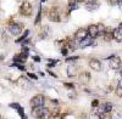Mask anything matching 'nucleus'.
<instances>
[{"label": "nucleus", "mask_w": 122, "mask_h": 119, "mask_svg": "<svg viewBox=\"0 0 122 119\" xmlns=\"http://www.w3.org/2000/svg\"><path fill=\"white\" fill-rule=\"evenodd\" d=\"M30 114L36 119H50L51 118V110L46 108L45 106L44 107H36V108H32Z\"/></svg>", "instance_id": "1"}, {"label": "nucleus", "mask_w": 122, "mask_h": 119, "mask_svg": "<svg viewBox=\"0 0 122 119\" xmlns=\"http://www.w3.org/2000/svg\"><path fill=\"white\" fill-rule=\"evenodd\" d=\"M18 12L21 16H25V17H30L33 14V7H32V4H30L29 1H27V0H25V1L21 3V5H20V9H18Z\"/></svg>", "instance_id": "2"}, {"label": "nucleus", "mask_w": 122, "mask_h": 119, "mask_svg": "<svg viewBox=\"0 0 122 119\" xmlns=\"http://www.w3.org/2000/svg\"><path fill=\"white\" fill-rule=\"evenodd\" d=\"M23 23L22 22H17V23H10L9 24V33L14 35V37H18V35H21L22 34V31H23Z\"/></svg>", "instance_id": "3"}, {"label": "nucleus", "mask_w": 122, "mask_h": 119, "mask_svg": "<svg viewBox=\"0 0 122 119\" xmlns=\"http://www.w3.org/2000/svg\"><path fill=\"white\" fill-rule=\"evenodd\" d=\"M29 105L32 108H36V107H44L45 106V96L43 94H38V95H34L29 101Z\"/></svg>", "instance_id": "4"}, {"label": "nucleus", "mask_w": 122, "mask_h": 119, "mask_svg": "<svg viewBox=\"0 0 122 119\" xmlns=\"http://www.w3.org/2000/svg\"><path fill=\"white\" fill-rule=\"evenodd\" d=\"M48 18L51 22H60L61 21V14H60L59 7H56V6L50 7L48 11Z\"/></svg>", "instance_id": "5"}, {"label": "nucleus", "mask_w": 122, "mask_h": 119, "mask_svg": "<svg viewBox=\"0 0 122 119\" xmlns=\"http://www.w3.org/2000/svg\"><path fill=\"white\" fill-rule=\"evenodd\" d=\"M122 66V61H121V58L118 56H115V55H111L109 57V67L111 69H120Z\"/></svg>", "instance_id": "6"}, {"label": "nucleus", "mask_w": 122, "mask_h": 119, "mask_svg": "<svg viewBox=\"0 0 122 119\" xmlns=\"http://www.w3.org/2000/svg\"><path fill=\"white\" fill-rule=\"evenodd\" d=\"M88 64H89L90 69L93 72H101V69H103V66H101L100 60H98V58H89Z\"/></svg>", "instance_id": "7"}, {"label": "nucleus", "mask_w": 122, "mask_h": 119, "mask_svg": "<svg viewBox=\"0 0 122 119\" xmlns=\"http://www.w3.org/2000/svg\"><path fill=\"white\" fill-rule=\"evenodd\" d=\"M87 32H88V37H90L92 39L99 38V29L97 24H89L87 27Z\"/></svg>", "instance_id": "8"}, {"label": "nucleus", "mask_w": 122, "mask_h": 119, "mask_svg": "<svg viewBox=\"0 0 122 119\" xmlns=\"http://www.w3.org/2000/svg\"><path fill=\"white\" fill-rule=\"evenodd\" d=\"M99 6L100 4L98 0H86V3H84V7L88 11H95V10L99 9Z\"/></svg>", "instance_id": "9"}, {"label": "nucleus", "mask_w": 122, "mask_h": 119, "mask_svg": "<svg viewBox=\"0 0 122 119\" xmlns=\"http://www.w3.org/2000/svg\"><path fill=\"white\" fill-rule=\"evenodd\" d=\"M97 43H95V39H92L90 37H87L86 39L79 41V49H86L88 46H95Z\"/></svg>", "instance_id": "10"}, {"label": "nucleus", "mask_w": 122, "mask_h": 119, "mask_svg": "<svg viewBox=\"0 0 122 119\" xmlns=\"http://www.w3.org/2000/svg\"><path fill=\"white\" fill-rule=\"evenodd\" d=\"M87 37H88L87 28H79V29H77V32L75 33V39L77 41L83 40V39H86Z\"/></svg>", "instance_id": "11"}, {"label": "nucleus", "mask_w": 122, "mask_h": 119, "mask_svg": "<svg viewBox=\"0 0 122 119\" xmlns=\"http://www.w3.org/2000/svg\"><path fill=\"white\" fill-rule=\"evenodd\" d=\"M78 77H79V82H81V83H83V84H88V83L90 82V78H92L90 73L87 72V71L81 72Z\"/></svg>", "instance_id": "12"}, {"label": "nucleus", "mask_w": 122, "mask_h": 119, "mask_svg": "<svg viewBox=\"0 0 122 119\" xmlns=\"http://www.w3.org/2000/svg\"><path fill=\"white\" fill-rule=\"evenodd\" d=\"M112 35H114V40H116L117 43H122V29L120 27L112 29Z\"/></svg>", "instance_id": "13"}, {"label": "nucleus", "mask_w": 122, "mask_h": 119, "mask_svg": "<svg viewBox=\"0 0 122 119\" xmlns=\"http://www.w3.org/2000/svg\"><path fill=\"white\" fill-rule=\"evenodd\" d=\"M103 39H104V41H106V43L111 41V40L114 39V35H112V28H111V27H106L105 32H104V35H103Z\"/></svg>", "instance_id": "14"}, {"label": "nucleus", "mask_w": 122, "mask_h": 119, "mask_svg": "<svg viewBox=\"0 0 122 119\" xmlns=\"http://www.w3.org/2000/svg\"><path fill=\"white\" fill-rule=\"evenodd\" d=\"M78 68L76 67V66H72V64H70L68 67H67V77L68 78H73V77H76L78 73Z\"/></svg>", "instance_id": "15"}, {"label": "nucleus", "mask_w": 122, "mask_h": 119, "mask_svg": "<svg viewBox=\"0 0 122 119\" xmlns=\"http://www.w3.org/2000/svg\"><path fill=\"white\" fill-rule=\"evenodd\" d=\"M10 107H11V108H15V110L17 111V113L20 114V115H21V117H23L25 115V111H23V108H22V106L21 105H18V103H10Z\"/></svg>", "instance_id": "16"}, {"label": "nucleus", "mask_w": 122, "mask_h": 119, "mask_svg": "<svg viewBox=\"0 0 122 119\" xmlns=\"http://www.w3.org/2000/svg\"><path fill=\"white\" fill-rule=\"evenodd\" d=\"M18 85L22 86V87H29V80L25 77H21L18 79Z\"/></svg>", "instance_id": "17"}, {"label": "nucleus", "mask_w": 122, "mask_h": 119, "mask_svg": "<svg viewBox=\"0 0 122 119\" xmlns=\"http://www.w3.org/2000/svg\"><path fill=\"white\" fill-rule=\"evenodd\" d=\"M48 35H49V27L45 26L39 33V39H45V38H48Z\"/></svg>", "instance_id": "18"}, {"label": "nucleus", "mask_w": 122, "mask_h": 119, "mask_svg": "<svg viewBox=\"0 0 122 119\" xmlns=\"http://www.w3.org/2000/svg\"><path fill=\"white\" fill-rule=\"evenodd\" d=\"M28 35H29V31H28V29H26L25 33H23V34H21V37H20V38L17 39V40H16V43H23L25 40H27Z\"/></svg>", "instance_id": "19"}, {"label": "nucleus", "mask_w": 122, "mask_h": 119, "mask_svg": "<svg viewBox=\"0 0 122 119\" xmlns=\"http://www.w3.org/2000/svg\"><path fill=\"white\" fill-rule=\"evenodd\" d=\"M40 21H42V6H39V9H38V14H37V17L34 19V24L36 26L40 24Z\"/></svg>", "instance_id": "20"}, {"label": "nucleus", "mask_w": 122, "mask_h": 119, "mask_svg": "<svg viewBox=\"0 0 122 119\" xmlns=\"http://www.w3.org/2000/svg\"><path fill=\"white\" fill-rule=\"evenodd\" d=\"M76 9H78L77 3H68V14L72 11V10H76Z\"/></svg>", "instance_id": "21"}, {"label": "nucleus", "mask_w": 122, "mask_h": 119, "mask_svg": "<svg viewBox=\"0 0 122 119\" xmlns=\"http://www.w3.org/2000/svg\"><path fill=\"white\" fill-rule=\"evenodd\" d=\"M79 60V56H71V57H67L66 58V62H75V61H78Z\"/></svg>", "instance_id": "22"}, {"label": "nucleus", "mask_w": 122, "mask_h": 119, "mask_svg": "<svg viewBox=\"0 0 122 119\" xmlns=\"http://www.w3.org/2000/svg\"><path fill=\"white\" fill-rule=\"evenodd\" d=\"M27 77L30 78V79H33V80H38V77H37V74H34V73L28 72V73H27Z\"/></svg>", "instance_id": "23"}, {"label": "nucleus", "mask_w": 122, "mask_h": 119, "mask_svg": "<svg viewBox=\"0 0 122 119\" xmlns=\"http://www.w3.org/2000/svg\"><path fill=\"white\" fill-rule=\"evenodd\" d=\"M116 95H117L118 97H122V87L118 86V85H117V87H116Z\"/></svg>", "instance_id": "24"}, {"label": "nucleus", "mask_w": 122, "mask_h": 119, "mask_svg": "<svg viewBox=\"0 0 122 119\" xmlns=\"http://www.w3.org/2000/svg\"><path fill=\"white\" fill-rule=\"evenodd\" d=\"M49 66L51 67V66H55V64H57V62H59V60H49Z\"/></svg>", "instance_id": "25"}, {"label": "nucleus", "mask_w": 122, "mask_h": 119, "mask_svg": "<svg viewBox=\"0 0 122 119\" xmlns=\"http://www.w3.org/2000/svg\"><path fill=\"white\" fill-rule=\"evenodd\" d=\"M117 3H118V0H107V4L109 5H112V6L117 5Z\"/></svg>", "instance_id": "26"}, {"label": "nucleus", "mask_w": 122, "mask_h": 119, "mask_svg": "<svg viewBox=\"0 0 122 119\" xmlns=\"http://www.w3.org/2000/svg\"><path fill=\"white\" fill-rule=\"evenodd\" d=\"M99 106H100V102H99L98 100H94L93 102H92V107L95 108V107H99Z\"/></svg>", "instance_id": "27"}, {"label": "nucleus", "mask_w": 122, "mask_h": 119, "mask_svg": "<svg viewBox=\"0 0 122 119\" xmlns=\"http://www.w3.org/2000/svg\"><path fill=\"white\" fill-rule=\"evenodd\" d=\"M64 85H65L66 87H68L70 90H73V89H75V85H73V84H68V83H65Z\"/></svg>", "instance_id": "28"}, {"label": "nucleus", "mask_w": 122, "mask_h": 119, "mask_svg": "<svg viewBox=\"0 0 122 119\" xmlns=\"http://www.w3.org/2000/svg\"><path fill=\"white\" fill-rule=\"evenodd\" d=\"M33 61L39 62V61H40V57H38V56H33Z\"/></svg>", "instance_id": "29"}, {"label": "nucleus", "mask_w": 122, "mask_h": 119, "mask_svg": "<svg viewBox=\"0 0 122 119\" xmlns=\"http://www.w3.org/2000/svg\"><path fill=\"white\" fill-rule=\"evenodd\" d=\"M76 3H86V0H75Z\"/></svg>", "instance_id": "30"}, {"label": "nucleus", "mask_w": 122, "mask_h": 119, "mask_svg": "<svg viewBox=\"0 0 122 119\" xmlns=\"http://www.w3.org/2000/svg\"><path fill=\"white\" fill-rule=\"evenodd\" d=\"M118 71H120V72H118V73H120V75H121V78H122V66H121V68H120V69H118Z\"/></svg>", "instance_id": "31"}, {"label": "nucleus", "mask_w": 122, "mask_h": 119, "mask_svg": "<svg viewBox=\"0 0 122 119\" xmlns=\"http://www.w3.org/2000/svg\"><path fill=\"white\" fill-rule=\"evenodd\" d=\"M68 3H76L75 0H68Z\"/></svg>", "instance_id": "32"}, {"label": "nucleus", "mask_w": 122, "mask_h": 119, "mask_svg": "<svg viewBox=\"0 0 122 119\" xmlns=\"http://www.w3.org/2000/svg\"><path fill=\"white\" fill-rule=\"evenodd\" d=\"M118 27H120V28H121V29H122V22H121V23H120V24H118Z\"/></svg>", "instance_id": "33"}, {"label": "nucleus", "mask_w": 122, "mask_h": 119, "mask_svg": "<svg viewBox=\"0 0 122 119\" xmlns=\"http://www.w3.org/2000/svg\"><path fill=\"white\" fill-rule=\"evenodd\" d=\"M0 119H1V117H0Z\"/></svg>", "instance_id": "34"}]
</instances>
